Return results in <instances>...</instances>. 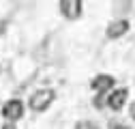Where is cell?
<instances>
[{"instance_id":"8fae6325","label":"cell","mask_w":135,"mask_h":129,"mask_svg":"<svg viewBox=\"0 0 135 129\" xmlns=\"http://www.w3.org/2000/svg\"><path fill=\"white\" fill-rule=\"evenodd\" d=\"M0 129H17V127H15V123H4Z\"/></svg>"},{"instance_id":"3957f363","label":"cell","mask_w":135,"mask_h":129,"mask_svg":"<svg viewBox=\"0 0 135 129\" xmlns=\"http://www.w3.org/2000/svg\"><path fill=\"white\" fill-rule=\"evenodd\" d=\"M90 86H92V90H94L97 95H103V97H105V93L109 95V93L116 88V77L109 75V73H99V75L92 77Z\"/></svg>"},{"instance_id":"52a82bcc","label":"cell","mask_w":135,"mask_h":129,"mask_svg":"<svg viewBox=\"0 0 135 129\" xmlns=\"http://www.w3.org/2000/svg\"><path fill=\"white\" fill-rule=\"evenodd\" d=\"M75 129H101V125L97 121H77Z\"/></svg>"},{"instance_id":"277c9868","label":"cell","mask_w":135,"mask_h":129,"mask_svg":"<svg viewBox=\"0 0 135 129\" xmlns=\"http://www.w3.org/2000/svg\"><path fill=\"white\" fill-rule=\"evenodd\" d=\"M58 9L62 13V17L75 22V20L81 17V13H84V2H79V0H60Z\"/></svg>"},{"instance_id":"6da1fadb","label":"cell","mask_w":135,"mask_h":129,"mask_svg":"<svg viewBox=\"0 0 135 129\" xmlns=\"http://www.w3.org/2000/svg\"><path fill=\"white\" fill-rule=\"evenodd\" d=\"M54 99H56V93H54L52 88H41V90H37V93L30 95L28 108H30L32 112H45L49 105L54 103Z\"/></svg>"},{"instance_id":"30bf717a","label":"cell","mask_w":135,"mask_h":129,"mask_svg":"<svg viewBox=\"0 0 135 129\" xmlns=\"http://www.w3.org/2000/svg\"><path fill=\"white\" fill-rule=\"evenodd\" d=\"M129 116L135 121V101H131V105H129Z\"/></svg>"},{"instance_id":"9c48e42d","label":"cell","mask_w":135,"mask_h":129,"mask_svg":"<svg viewBox=\"0 0 135 129\" xmlns=\"http://www.w3.org/2000/svg\"><path fill=\"white\" fill-rule=\"evenodd\" d=\"M109 129H131L129 125H124V123H118V121H112L109 123Z\"/></svg>"},{"instance_id":"7a4b0ae2","label":"cell","mask_w":135,"mask_h":129,"mask_svg":"<svg viewBox=\"0 0 135 129\" xmlns=\"http://www.w3.org/2000/svg\"><path fill=\"white\" fill-rule=\"evenodd\" d=\"M127 99H129V88L120 86V88H114V90L105 97V105H107L112 112H120V110L127 105Z\"/></svg>"},{"instance_id":"5b68a950","label":"cell","mask_w":135,"mask_h":129,"mask_svg":"<svg viewBox=\"0 0 135 129\" xmlns=\"http://www.w3.org/2000/svg\"><path fill=\"white\" fill-rule=\"evenodd\" d=\"M2 116H4L7 123H17L24 116V103L20 99H9L2 105Z\"/></svg>"},{"instance_id":"8992f818","label":"cell","mask_w":135,"mask_h":129,"mask_svg":"<svg viewBox=\"0 0 135 129\" xmlns=\"http://www.w3.org/2000/svg\"><path fill=\"white\" fill-rule=\"evenodd\" d=\"M129 28H131V24L127 20H114L105 28V37L107 39H120V37H124L129 32Z\"/></svg>"},{"instance_id":"ba28073f","label":"cell","mask_w":135,"mask_h":129,"mask_svg":"<svg viewBox=\"0 0 135 129\" xmlns=\"http://www.w3.org/2000/svg\"><path fill=\"white\" fill-rule=\"evenodd\" d=\"M92 105H94L97 110H101V108L105 105V97H103V95H97L94 99H92Z\"/></svg>"}]
</instances>
